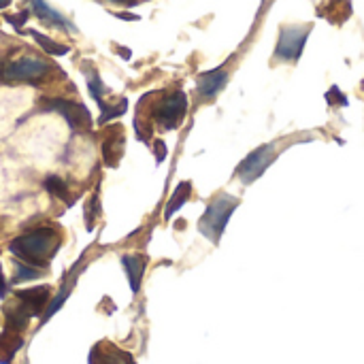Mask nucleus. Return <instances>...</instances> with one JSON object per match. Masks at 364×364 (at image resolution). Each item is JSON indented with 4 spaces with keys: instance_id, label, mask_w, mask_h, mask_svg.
Masks as SVG:
<instances>
[{
    "instance_id": "nucleus-9",
    "label": "nucleus",
    "mask_w": 364,
    "mask_h": 364,
    "mask_svg": "<svg viewBox=\"0 0 364 364\" xmlns=\"http://www.w3.org/2000/svg\"><path fill=\"white\" fill-rule=\"evenodd\" d=\"M228 81V73L224 68H215V70H209V73H203L198 77V96L203 100H209V98H215L224 85Z\"/></svg>"
},
{
    "instance_id": "nucleus-5",
    "label": "nucleus",
    "mask_w": 364,
    "mask_h": 364,
    "mask_svg": "<svg viewBox=\"0 0 364 364\" xmlns=\"http://www.w3.org/2000/svg\"><path fill=\"white\" fill-rule=\"evenodd\" d=\"M309 32H311V26H284L279 32L277 47H275V58L282 62L299 60Z\"/></svg>"
},
{
    "instance_id": "nucleus-7",
    "label": "nucleus",
    "mask_w": 364,
    "mask_h": 364,
    "mask_svg": "<svg viewBox=\"0 0 364 364\" xmlns=\"http://www.w3.org/2000/svg\"><path fill=\"white\" fill-rule=\"evenodd\" d=\"M51 296V288L49 286H36V288H28V290H17L15 292V301L30 314V316H41L47 309Z\"/></svg>"
},
{
    "instance_id": "nucleus-11",
    "label": "nucleus",
    "mask_w": 364,
    "mask_h": 364,
    "mask_svg": "<svg viewBox=\"0 0 364 364\" xmlns=\"http://www.w3.org/2000/svg\"><path fill=\"white\" fill-rule=\"evenodd\" d=\"M30 6H32V13H34L38 19H43V21H47V23L60 28V30H75V26H73L62 13H58L53 6H49L45 0H30Z\"/></svg>"
},
{
    "instance_id": "nucleus-26",
    "label": "nucleus",
    "mask_w": 364,
    "mask_h": 364,
    "mask_svg": "<svg viewBox=\"0 0 364 364\" xmlns=\"http://www.w3.org/2000/svg\"><path fill=\"white\" fill-rule=\"evenodd\" d=\"M9 4H11V0H0V11H2V9H6Z\"/></svg>"
},
{
    "instance_id": "nucleus-17",
    "label": "nucleus",
    "mask_w": 364,
    "mask_h": 364,
    "mask_svg": "<svg viewBox=\"0 0 364 364\" xmlns=\"http://www.w3.org/2000/svg\"><path fill=\"white\" fill-rule=\"evenodd\" d=\"M98 107H100V124H105V122H109V119H113V117H117V115H124L126 113V107H128V102L126 100H122L119 102V107L115 105V107H109L105 100L102 102H98Z\"/></svg>"
},
{
    "instance_id": "nucleus-13",
    "label": "nucleus",
    "mask_w": 364,
    "mask_h": 364,
    "mask_svg": "<svg viewBox=\"0 0 364 364\" xmlns=\"http://www.w3.org/2000/svg\"><path fill=\"white\" fill-rule=\"evenodd\" d=\"M23 339L17 331L4 328L0 333V364H11V360L15 358V354L21 350Z\"/></svg>"
},
{
    "instance_id": "nucleus-15",
    "label": "nucleus",
    "mask_w": 364,
    "mask_h": 364,
    "mask_svg": "<svg viewBox=\"0 0 364 364\" xmlns=\"http://www.w3.org/2000/svg\"><path fill=\"white\" fill-rule=\"evenodd\" d=\"M30 36L47 51V53H51V55H66L70 49L66 47V45H60V43H55V41H51V38H47L45 34H41V32H36V30H30Z\"/></svg>"
},
{
    "instance_id": "nucleus-3",
    "label": "nucleus",
    "mask_w": 364,
    "mask_h": 364,
    "mask_svg": "<svg viewBox=\"0 0 364 364\" xmlns=\"http://www.w3.org/2000/svg\"><path fill=\"white\" fill-rule=\"evenodd\" d=\"M188 113V96L181 90L171 92L168 96H164L156 109H154V119L164 128V130H175L181 126L183 117Z\"/></svg>"
},
{
    "instance_id": "nucleus-28",
    "label": "nucleus",
    "mask_w": 364,
    "mask_h": 364,
    "mask_svg": "<svg viewBox=\"0 0 364 364\" xmlns=\"http://www.w3.org/2000/svg\"><path fill=\"white\" fill-rule=\"evenodd\" d=\"M363 90H364V79H363Z\"/></svg>"
},
{
    "instance_id": "nucleus-25",
    "label": "nucleus",
    "mask_w": 364,
    "mask_h": 364,
    "mask_svg": "<svg viewBox=\"0 0 364 364\" xmlns=\"http://www.w3.org/2000/svg\"><path fill=\"white\" fill-rule=\"evenodd\" d=\"M4 292H6V279H4V273L0 267V296H4Z\"/></svg>"
},
{
    "instance_id": "nucleus-24",
    "label": "nucleus",
    "mask_w": 364,
    "mask_h": 364,
    "mask_svg": "<svg viewBox=\"0 0 364 364\" xmlns=\"http://www.w3.org/2000/svg\"><path fill=\"white\" fill-rule=\"evenodd\" d=\"M164 158H166V147H164L162 141H156V160L162 162Z\"/></svg>"
},
{
    "instance_id": "nucleus-10",
    "label": "nucleus",
    "mask_w": 364,
    "mask_h": 364,
    "mask_svg": "<svg viewBox=\"0 0 364 364\" xmlns=\"http://www.w3.org/2000/svg\"><path fill=\"white\" fill-rule=\"evenodd\" d=\"M90 364H134V360L128 352L115 348L113 343H98L92 350Z\"/></svg>"
},
{
    "instance_id": "nucleus-4",
    "label": "nucleus",
    "mask_w": 364,
    "mask_h": 364,
    "mask_svg": "<svg viewBox=\"0 0 364 364\" xmlns=\"http://www.w3.org/2000/svg\"><path fill=\"white\" fill-rule=\"evenodd\" d=\"M49 73V64L41 58L26 55L0 66V81H36Z\"/></svg>"
},
{
    "instance_id": "nucleus-27",
    "label": "nucleus",
    "mask_w": 364,
    "mask_h": 364,
    "mask_svg": "<svg viewBox=\"0 0 364 364\" xmlns=\"http://www.w3.org/2000/svg\"><path fill=\"white\" fill-rule=\"evenodd\" d=\"M111 2H130V0H111Z\"/></svg>"
},
{
    "instance_id": "nucleus-22",
    "label": "nucleus",
    "mask_w": 364,
    "mask_h": 364,
    "mask_svg": "<svg viewBox=\"0 0 364 364\" xmlns=\"http://www.w3.org/2000/svg\"><path fill=\"white\" fill-rule=\"evenodd\" d=\"M326 98H328V102H333V105H348V98L339 92V87H333V90L326 94Z\"/></svg>"
},
{
    "instance_id": "nucleus-20",
    "label": "nucleus",
    "mask_w": 364,
    "mask_h": 364,
    "mask_svg": "<svg viewBox=\"0 0 364 364\" xmlns=\"http://www.w3.org/2000/svg\"><path fill=\"white\" fill-rule=\"evenodd\" d=\"M87 90H90V94H92V98H94L96 102H102L105 87H102V81H100V77H98L96 73H90V75H87Z\"/></svg>"
},
{
    "instance_id": "nucleus-1",
    "label": "nucleus",
    "mask_w": 364,
    "mask_h": 364,
    "mask_svg": "<svg viewBox=\"0 0 364 364\" xmlns=\"http://www.w3.org/2000/svg\"><path fill=\"white\" fill-rule=\"evenodd\" d=\"M60 247V232L49 226H41L34 230H28L26 235L13 239L9 243V252L23 264L34 269H45Z\"/></svg>"
},
{
    "instance_id": "nucleus-23",
    "label": "nucleus",
    "mask_w": 364,
    "mask_h": 364,
    "mask_svg": "<svg viewBox=\"0 0 364 364\" xmlns=\"http://www.w3.org/2000/svg\"><path fill=\"white\" fill-rule=\"evenodd\" d=\"M6 19H9V23H13V26L19 30V28L26 23V19H28V13L23 11V13H19V15H11V17H6Z\"/></svg>"
},
{
    "instance_id": "nucleus-14",
    "label": "nucleus",
    "mask_w": 364,
    "mask_h": 364,
    "mask_svg": "<svg viewBox=\"0 0 364 364\" xmlns=\"http://www.w3.org/2000/svg\"><path fill=\"white\" fill-rule=\"evenodd\" d=\"M190 192H192V186H190V181H183V183H179V188L175 190V194L171 196V200H168V205H166V209H164V218L168 220L177 209H181L183 207V203L190 198Z\"/></svg>"
},
{
    "instance_id": "nucleus-21",
    "label": "nucleus",
    "mask_w": 364,
    "mask_h": 364,
    "mask_svg": "<svg viewBox=\"0 0 364 364\" xmlns=\"http://www.w3.org/2000/svg\"><path fill=\"white\" fill-rule=\"evenodd\" d=\"M15 271H17V279H19V282H23V279H34V277H41V275H43L41 269L28 267V264H23V262H19V260H17V264H15Z\"/></svg>"
},
{
    "instance_id": "nucleus-18",
    "label": "nucleus",
    "mask_w": 364,
    "mask_h": 364,
    "mask_svg": "<svg viewBox=\"0 0 364 364\" xmlns=\"http://www.w3.org/2000/svg\"><path fill=\"white\" fill-rule=\"evenodd\" d=\"M45 190H47L49 194H53V196H58V198L66 200V183H64V179H62V177H58V175H49V177H45Z\"/></svg>"
},
{
    "instance_id": "nucleus-8",
    "label": "nucleus",
    "mask_w": 364,
    "mask_h": 364,
    "mask_svg": "<svg viewBox=\"0 0 364 364\" xmlns=\"http://www.w3.org/2000/svg\"><path fill=\"white\" fill-rule=\"evenodd\" d=\"M47 107L53 109V111H58L62 117H66V122L73 128H87L90 126V119H92L90 117V111L83 105H79V102H70V100L55 98V100H49Z\"/></svg>"
},
{
    "instance_id": "nucleus-16",
    "label": "nucleus",
    "mask_w": 364,
    "mask_h": 364,
    "mask_svg": "<svg viewBox=\"0 0 364 364\" xmlns=\"http://www.w3.org/2000/svg\"><path fill=\"white\" fill-rule=\"evenodd\" d=\"M122 156V147H117V136H109L102 143V158L107 162V166H117Z\"/></svg>"
},
{
    "instance_id": "nucleus-6",
    "label": "nucleus",
    "mask_w": 364,
    "mask_h": 364,
    "mask_svg": "<svg viewBox=\"0 0 364 364\" xmlns=\"http://www.w3.org/2000/svg\"><path fill=\"white\" fill-rule=\"evenodd\" d=\"M275 158H277V151H275V145L273 143H269V145H262V147H258L256 151H252L241 164H239V168H237V177L247 186V183H254L273 162H275Z\"/></svg>"
},
{
    "instance_id": "nucleus-12",
    "label": "nucleus",
    "mask_w": 364,
    "mask_h": 364,
    "mask_svg": "<svg viewBox=\"0 0 364 364\" xmlns=\"http://www.w3.org/2000/svg\"><path fill=\"white\" fill-rule=\"evenodd\" d=\"M122 264L126 269L130 290L136 294L141 290V282H143V273H145V258H141L136 254H126V256H122Z\"/></svg>"
},
{
    "instance_id": "nucleus-2",
    "label": "nucleus",
    "mask_w": 364,
    "mask_h": 364,
    "mask_svg": "<svg viewBox=\"0 0 364 364\" xmlns=\"http://www.w3.org/2000/svg\"><path fill=\"white\" fill-rule=\"evenodd\" d=\"M237 207H239V198H237V196H232V194H228V192H218V194L209 200L205 213L200 215L198 230H200L211 243L218 245L220 239H222V235H224V228H226L230 215L237 211Z\"/></svg>"
},
{
    "instance_id": "nucleus-19",
    "label": "nucleus",
    "mask_w": 364,
    "mask_h": 364,
    "mask_svg": "<svg viewBox=\"0 0 364 364\" xmlns=\"http://www.w3.org/2000/svg\"><path fill=\"white\" fill-rule=\"evenodd\" d=\"M68 294H70V288H66V286H64V288L60 290V294H58V296L47 305V309H45V314H43V324H45V322H47L55 311H60V307H62V303L68 299Z\"/></svg>"
}]
</instances>
